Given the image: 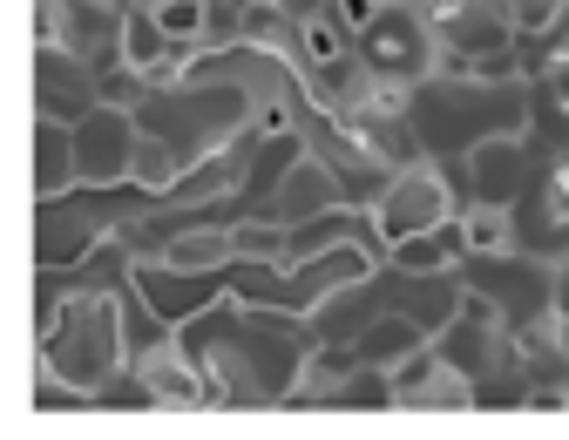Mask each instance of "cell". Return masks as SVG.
Here are the masks:
<instances>
[{
	"mask_svg": "<svg viewBox=\"0 0 569 440\" xmlns=\"http://www.w3.org/2000/svg\"><path fill=\"white\" fill-rule=\"evenodd\" d=\"M352 48V34L332 21V14H319V21H306V54H299V68H319V61H332V54H346Z\"/></svg>",
	"mask_w": 569,
	"mask_h": 440,
	"instance_id": "836d02e7",
	"label": "cell"
},
{
	"mask_svg": "<svg viewBox=\"0 0 569 440\" xmlns=\"http://www.w3.org/2000/svg\"><path fill=\"white\" fill-rule=\"evenodd\" d=\"M102 109V76L82 61V54H68L54 41H34V116L41 122H89Z\"/></svg>",
	"mask_w": 569,
	"mask_h": 440,
	"instance_id": "9c48e42d",
	"label": "cell"
},
{
	"mask_svg": "<svg viewBox=\"0 0 569 440\" xmlns=\"http://www.w3.org/2000/svg\"><path fill=\"white\" fill-rule=\"evenodd\" d=\"M556 150H569V136H562V142H556Z\"/></svg>",
	"mask_w": 569,
	"mask_h": 440,
	"instance_id": "f35d334b",
	"label": "cell"
},
{
	"mask_svg": "<svg viewBox=\"0 0 569 440\" xmlns=\"http://www.w3.org/2000/svg\"><path fill=\"white\" fill-rule=\"evenodd\" d=\"M177 339L203 366L210 407H224V413L284 407V393H292L299 373H306V359L319 352V332H312L306 312L244 306V299H231V291H224V299H210L197 319H183Z\"/></svg>",
	"mask_w": 569,
	"mask_h": 440,
	"instance_id": "6da1fadb",
	"label": "cell"
},
{
	"mask_svg": "<svg viewBox=\"0 0 569 440\" xmlns=\"http://www.w3.org/2000/svg\"><path fill=\"white\" fill-rule=\"evenodd\" d=\"M509 339H516V332H509ZM475 407H481V413H522V407H529V366H522V352L495 359L488 373L475 380Z\"/></svg>",
	"mask_w": 569,
	"mask_h": 440,
	"instance_id": "cb8c5ba5",
	"label": "cell"
},
{
	"mask_svg": "<svg viewBox=\"0 0 569 440\" xmlns=\"http://www.w3.org/2000/svg\"><path fill=\"white\" fill-rule=\"evenodd\" d=\"M278 8H284V14H292V21L306 28V21H319V14H332V0H278Z\"/></svg>",
	"mask_w": 569,
	"mask_h": 440,
	"instance_id": "d590c367",
	"label": "cell"
},
{
	"mask_svg": "<svg viewBox=\"0 0 569 440\" xmlns=\"http://www.w3.org/2000/svg\"><path fill=\"white\" fill-rule=\"evenodd\" d=\"M96 407L102 413H150L157 407V387L136 373V366H122V373H109L102 387H96Z\"/></svg>",
	"mask_w": 569,
	"mask_h": 440,
	"instance_id": "83f0119b",
	"label": "cell"
},
{
	"mask_svg": "<svg viewBox=\"0 0 569 440\" xmlns=\"http://www.w3.org/2000/svg\"><path fill=\"white\" fill-rule=\"evenodd\" d=\"M468 407H475V380L455 373V366H435V373H427L420 387L400 393L393 413H468Z\"/></svg>",
	"mask_w": 569,
	"mask_h": 440,
	"instance_id": "603a6c76",
	"label": "cell"
},
{
	"mask_svg": "<svg viewBox=\"0 0 569 440\" xmlns=\"http://www.w3.org/2000/svg\"><path fill=\"white\" fill-rule=\"evenodd\" d=\"M352 54H360L380 82L413 89V82L435 76V21H427L413 0H387V8L373 14V28L352 34Z\"/></svg>",
	"mask_w": 569,
	"mask_h": 440,
	"instance_id": "5b68a950",
	"label": "cell"
},
{
	"mask_svg": "<svg viewBox=\"0 0 569 440\" xmlns=\"http://www.w3.org/2000/svg\"><path fill=\"white\" fill-rule=\"evenodd\" d=\"M339 203V177L306 150L292 170H284V183L251 210V217H271V224H284V231H292V224H306V217H319V210H332Z\"/></svg>",
	"mask_w": 569,
	"mask_h": 440,
	"instance_id": "e0dca14e",
	"label": "cell"
},
{
	"mask_svg": "<svg viewBox=\"0 0 569 440\" xmlns=\"http://www.w3.org/2000/svg\"><path fill=\"white\" fill-rule=\"evenodd\" d=\"M157 21H163V34L170 41H203V21H210V0H163L157 8Z\"/></svg>",
	"mask_w": 569,
	"mask_h": 440,
	"instance_id": "d6a6232c",
	"label": "cell"
},
{
	"mask_svg": "<svg viewBox=\"0 0 569 440\" xmlns=\"http://www.w3.org/2000/svg\"><path fill=\"white\" fill-rule=\"evenodd\" d=\"M244 41H258V48H271V54H284V61L306 54V28L284 14L278 0H251V8H244ZM299 76H306V68H299Z\"/></svg>",
	"mask_w": 569,
	"mask_h": 440,
	"instance_id": "d4e9b609",
	"label": "cell"
},
{
	"mask_svg": "<svg viewBox=\"0 0 569 440\" xmlns=\"http://www.w3.org/2000/svg\"><path fill=\"white\" fill-rule=\"evenodd\" d=\"M210 8H218V0H210Z\"/></svg>",
	"mask_w": 569,
	"mask_h": 440,
	"instance_id": "ab89813d",
	"label": "cell"
},
{
	"mask_svg": "<svg viewBox=\"0 0 569 440\" xmlns=\"http://www.w3.org/2000/svg\"><path fill=\"white\" fill-rule=\"evenodd\" d=\"M413 136L435 163L468 157L488 136H529V82H475V76H427L407 89Z\"/></svg>",
	"mask_w": 569,
	"mask_h": 440,
	"instance_id": "7a4b0ae2",
	"label": "cell"
},
{
	"mask_svg": "<svg viewBox=\"0 0 569 440\" xmlns=\"http://www.w3.org/2000/svg\"><path fill=\"white\" fill-rule=\"evenodd\" d=\"M461 231H468V251H509L516 244V210L475 203V210H461Z\"/></svg>",
	"mask_w": 569,
	"mask_h": 440,
	"instance_id": "484cf974",
	"label": "cell"
},
{
	"mask_svg": "<svg viewBox=\"0 0 569 440\" xmlns=\"http://www.w3.org/2000/svg\"><path fill=\"white\" fill-rule=\"evenodd\" d=\"M28 407H34V413H89V407H96V393H89V387H76V380H61V373H48V366H41V373H34V387H28Z\"/></svg>",
	"mask_w": 569,
	"mask_h": 440,
	"instance_id": "f1b7e54d",
	"label": "cell"
},
{
	"mask_svg": "<svg viewBox=\"0 0 569 440\" xmlns=\"http://www.w3.org/2000/svg\"><path fill=\"white\" fill-rule=\"evenodd\" d=\"M427 339H435V332L413 326L407 312H380L360 339H352V359H360V366H393V359H407V352L427 346Z\"/></svg>",
	"mask_w": 569,
	"mask_h": 440,
	"instance_id": "7402d4cb",
	"label": "cell"
},
{
	"mask_svg": "<svg viewBox=\"0 0 569 440\" xmlns=\"http://www.w3.org/2000/svg\"><path fill=\"white\" fill-rule=\"evenodd\" d=\"M238 258H258V264H278L284 258V224H271V217H238Z\"/></svg>",
	"mask_w": 569,
	"mask_h": 440,
	"instance_id": "4dcf8cb0",
	"label": "cell"
},
{
	"mask_svg": "<svg viewBox=\"0 0 569 440\" xmlns=\"http://www.w3.org/2000/svg\"><path fill=\"white\" fill-rule=\"evenodd\" d=\"M380 8H387V0H332V21H339L346 34H367Z\"/></svg>",
	"mask_w": 569,
	"mask_h": 440,
	"instance_id": "e575fe53",
	"label": "cell"
},
{
	"mask_svg": "<svg viewBox=\"0 0 569 440\" xmlns=\"http://www.w3.org/2000/svg\"><path fill=\"white\" fill-rule=\"evenodd\" d=\"M529 170H536V142L529 136H488V142L468 150V190H475V203H502L509 210L522 197Z\"/></svg>",
	"mask_w": 569,
	"mask_h": 440,
	"instance_id": "5bb4252c",
	"label": "cell"
},
{
	"mask_svg": "<svg viewBox=\"0 0 569 440\" xmlns=\"http://www.w3.org/2000/svg\"><path fill=\"white\" fill-rule=\"evenodd\" d=\"M231 8H251V0H231Z\"/></svg>",
	"mask_w": 569,
	"mask_h": 440,
	"instance_id": "74e56055",
	"label": "cell"
},
{
	"mask_svg": "<svg viewBox=\"0 0 569 440\" xmlns=\"http://www.w3.org/2000/svg\"><path fill=\"white\" fill-rule=\"evenodd\" d=\"M76 163H82V183H129L136 177V116L96 109L89 122H76Z\"/></svg>",
	"mask_w": 569,
	"mask_h": 440,
	"instance_id": "4fadbf2b",
	"label": "cell"
},
{
	"mask_svg": "<svg viewBox=\"0 0 569 440\" xmlns=\"http://www.w3.org/2000/svg\"><path fill=\"white\" fill-rule=\"evenodd\" d=\"M387 264H400V271H448L455 258H448L441 231H420V238H400V244H387Z\"/></svg>",
	"mask_w": 569,
	"mask_h": 440,
	"instance_id": "f546056e",
	"label": "cell"
},
{
	"mask_svg": "<svg viewBox=\"0 0 569 440\" xmlns=\"http://www.w3.org/2000/svg\"><path fill=\"white\" fill-rule=\"evenodd\" d=\"M556 319H569V258H556Z\"/></svg>",
	"mask_w": 569,
	"mask_h": 440,
	"instance_id": "8d00e7d4",
	"label": "cell"
},
{
	"mask_svg": "<svg viewBox=\"0 0 569 440\" xmlns=\"http://www.w3.org/2000/svg\"><path fill=\"white\" fill-rule=\"evenodd\" d=\"M306 89H312V102H319V109H352V102H367V96H373V68L346 48V54H332V61L306 68Z\"/></svg>",
	"mask_w": 569,
	"mask_h": 440,
	"instance_id": "d6986e66",
	"label": "cell"
},
{
	"mask_svg": "<svg viewBox=\"0 0 569 440\" xmlns=\"http://www.w3.org/2000/svg\"><path fill=\"white\" fill-rule=\"evenodd\" d=\"M516 210V244L536 258H569V150H536V170L522 183Z\"/></svg>",
	"mask_w": 569,
	"mask_h": 440,
	"instance_id": "52a82bcc",
	"label": "cell"
},
{
	"mask_svg": "<svg viewBox=\"0 0 569 440\" xmlns=\"http://www.w3.org/2000/svg\"><path fill=\"white\" fill-rule=\"evenodd\" d=\"M129 116H136V129H142V136L170 142L183 170H190L197 157H210L218 142H231L218 122H210V116L197 109V89H183V82H177V89H150V96H142V102L129 109Z\"/></svg>",
	"mask_w": 569,
	"mask_h": 440,
	"instance_id": "30bf717a",
	"label": "cell"
},
{
	"mask_svg": "<svg viewBox=\"0 0 569 440\" xmlns=\"http://www.w3.org/2000/svg\"><path fill=\"white\" fill-rule=\"evenodd\" d=\"M238 224H190V231H177L170 244H163V264L170 271H224L231 258H238V238H231Z\"/></svg>",
	"mask_w": 569,
	"mask_h": 440,
	"instance_id": "ffe728a7",
	"label": "cell"
},
{
	"mask_svg": "<svg viewBox=\"0 0 569 440\" xmlns=\"http://www.w3.org/2000/svg\"><path fill=\"white\" fill-rule=\"evenodd\" d=\"M82 183V163H76V129L68 122H41L34 116V203L41 197H61Z\"/></svg>",
	"mask_w": 569,
	"mask_h": 440,
	"instance_id": "ac0fdd59",
	"label": "cell"
},
{
	"mask_svg": "<svg viewBox=\"0 0 569 440\" xmlns=\"http://www.w3.org/2000/svg\"><path fill=\"white\" fill-rule=\"evenodd\" d=\"M352 136H360V150H373L387 170H413V163H427V150H420V136H413V116L407 109H387V102H352V109H332Z\"/></svg>",
	"mask_w": 569,
	"mask_h": 440,
	"instance_id": "9a60e30c",
	"label": "cell"
},
{
	"mask_svg": "<svg viewBox=\"0 0 569 440\" xmlns=\"http://www.w3.org/2000/svg\"><path fill=\"white\" fill-rule=\"evenodd\" d=\"M163 54H170V34H163L157 8H136L129 28H122V61H129V68H157Z\"/></svg>",
	"mask_w": 569,
	"mask_h": 440,
	"instance_id": "4316f807",
	"label": "cell"
},
{
	"mask_svg": "<svg viewBox=\"0 0 569 440\" xmlns=\"http://www.w3.org/2000/svg\"><path fill=\"white\" fill-rule=\"evenodd\" d=\"M455 278L468 291H481V299L502 312L509 332L556 312V258H536L522 244H509V251H468V258H455Z\"/></svg>",
	"mask_w": 569,
	"mask_h": 440,
	"instance_id": "277c9868",
	"label": "cell"
},
{
	"mask_svg": "<svg viewBox=\"0 0 569 440\" xmlns=\"http://www.w3.org/2000/svg\"><path fill=\"white\" fill-rule=\"evenodd\" d=\"M516 41V28L488 8V0H468L461 14H448V21H435V76H468V68L481 61V54H495V48H509Z\"/></svg>",
	"mask_w": 569,
	"mask_h": 440,
	"instance_id": "7c38bea8",
	"label": "cell"
},
{
	"mask_svg": "<svg viewBox=\"0 0 569 440\" xmlns=\"http://www.w3.org/2000/svg\"><path fill=\"white\" fill-rule=\"evenodd\" d=\"M41 346V366L76 387H102L109 373L129 366V332H122V291H68L61 299V319L34 339Z\"/></svg>",
	"mask_w": 569,
	"mask_h": 440,
	"instance_id": "3957f363",
	"label": "cell"
},
{
	"mask_svg": "<svg viewBox=\"0 0 569 440\" xmlns=\"http://www.w3.org/2000/svg\"><path fill=\"white\" fill-rule=\"evenodd\" d=\"M142 380L157 387V407H170V413H197V407H210V387H203V366L190 359V346L170 332V339H157L142 359H129Z\"/></svg>",
	"mask_w": 569,
	"mask_h": 440,
	"instance_id": "2e32d148",
	"label": "cell"
},
{
	"mask_svg": "<svg viewBox=\"0 0 569 440\" xmlns=\"http://www.w3.org/2000/svg\"><path fill=\"white\" fill-rule=\"evenodd\" d=\"M136 284H142V299L157 306L163 326H183L210 299H224V291H231V264L224 271H170L163 258H136Z\"/></svg>",
	"mask_w": 569,
	"mask_h": 440,
	"instance_id": "8fae6325",
	"label": "cell"
},
{
	"mask_svg": "<svg viewBox=\"0 0 569 440\" xmlns=\"http://www.w3.org/2000/svg\"><path fill=\"white\" fill-rule=\"evenodd\" d=\"M373 217H380V238L400 244V238H420V231L448 224V217H461V203H455L441 163L427 157V163H413V170H393V183H387V197L373 203Z\"/></svg>",
	"mask_w": 569,
	"mask_h": 440,
	"instance_id": "ba28073f",
	"label": "cell"
},
{
	"mask_svg": "<svg viewBox=\"0 0 569 440\" xmlns=\"http://www.w3.org/2000/svg\"><path fill=\"white\" fill-rule=\"evenodd\" d=\"M488 8L502 14V21H509L516 34H542V28H549V21H556L562 8H569V0H488Z\"/></svg>",
	"mask_w": 569,
	"mask_h": 440,
	"instance_id": "1f68e13d",
	"label": "cell"
},
{
	"mask_svg": "<svg viewBox=\"0 0 569 440\" xmlns=\"http://www.w3.org/2000/svg\"><path fill=\"white\" fill-rule=\"evenodd\" d=\"M306 157V129H278V136H264L258 142V157H251V177H244V217L284 183V170H292Z\"/></svg>",
	"mask_w": 569,
	"mask_h": 440,
	"instance_id": "44dd1931",
	"label": "cell"
},
{
	"mask_svg": "<svg viewBox=\"0 0 569 440\" xmlns=\"http://www.w3.org/2000/svg\"><path fill=\"white\" fill-rule=\"evenodd\" d=\"M122 28H129V14L116 0H34V41L82 54L96 76L122 68Z\"/></svg>",
	"mask_w": 569,
	"mask_h": 440,
	"instance_id": "8992f818",
	"label": "cell"
}]
</instances>
